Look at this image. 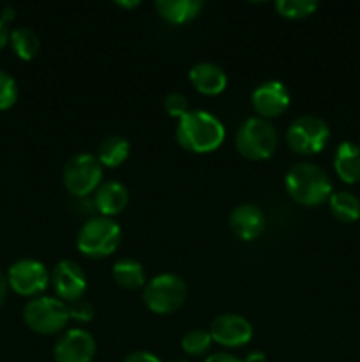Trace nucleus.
I'll list each match as a JSON object with an SVG mask.
<instances>
[{
  "label": "nucleus",
  "mask_w": 360,
  "mask_h": 362,
  "mask_svg": "<svg viewBox=\"0 0 360 362\" xmlns=\"http://www.w3.org/2000/svg\"><path fill=\"white\" fill-rule=\"evenodd\" d=\"M62 182L67 193L76 198H85L95 193L102 184V165L97 156L90 152L74 154L64 166Z\"/></svg>",
  "instance_id": "nucleus-7"
},
{
  "label": "nucleus",
  "mask_w": 360,
  "mask_h": 362,
  "mask_svg": "<svg viewBox=\"0 0 360 362\" xmlns=\"http://www.w3.org/2000/svg\"><path fill=\"white\" fill-rule=\"evenodd\" d=\"M187 299V285L180 276L166 272L147 281L143 288V303L152 313L169 315L182 308Z\"/></svg>",
  "instance_id": "nucleus-5"
},
{
  "label": "nucleus",
  "mask_w": 360,
  "mask_h": 362,
  "mask_svg": "<svg viewBox=\"0 0 360 362\" xmlns=\"http://www.w3.org/2000/svg\"><path fill=\"white\" fill-rule=\"evenodd\" d=\"M267 219L254 204H240L229 214V228L240 240H254L265 232Z\"/></svg>",
  "instance_id": "nucleus-14"
},
{
  "label": "nucleus",
  "mask_w": 360,
  "mask_h": 362,
  "mask_svg": "<svg viewBox=\"0 0 360 362\" xmlns=\"http://www.w3.org/2000/svg\"><path fill=\"white\" fill-rule=\"evenodd\" d=\"M122 362H161V359L147 350H138V352L129 354Z\"/></svg>",
  "instance_id": "nucleus-28"
},
{
  "label": "nucleus",
  "mask_w": 360,
  "mask_h": 362,
  "mask_svg": "<svg viewBox=\"0 0 360 362\" xmlns=\"http://www.w3.org/2000/svg\"><path fill=\"white\" fill-rule=\"evenodd\" d=\"M122 240V230L113 218L92 216L76 235V247L88 258H106L115 253Z\"/></svg>",
  "instance_id": "nucleus-3"
},
{
  "label": "nucleus",
  "mask_w": 360,
  "mask_h": 362,
  "mask_svg": "<svg viewBox=\"0 0 360 362\" xmlns=\"http://www.w3.org/2000/svg\"><path fill=\"white\" fill-rule=\"evenodd\" d=\"M332 216L341 223H353L360 218V200L349 191H337L328 198Z\"/></svg>",
  "instance_id": "nucleus-21"
},
{
  "label": "nucleus",
  "mask_w": 360,
  "mask_h": 362,
  "mask_svg": "<svg viewBox=\"0 0 360 362\" xmlns=\"http://www.w3.org/2000/svg\"><path fill=\"white\" fill-rule=\"evenodd\" d=\"M67 310H69V318H74L78 322H90L94 318V308L85 299L74 300L67 306Z\"/></svg>",
  "instance_id": "nucleus-27"
},
{
  "label": "nucleus",
  "mask_w": 360,
  "mask_h": 362,
  "mask_svg": "<svg viewBox=\"0 0 360 362\" xmlns=\"http://www.w3.org/2000/svg\"><path fill=\"white\" fill-rule=\"evenodd\" d=\"M175 136L180 147L186 151L207 154L221 147L226 129L224 124L214 113L205 110H189L182 119H179Z\"/></svg>",
  "instance_id": "nucleus-1"
},
{
  "label": "nucleus",
  "mask_w": 360,
  "mask_h": 362,
  "mask_svg": "<svg viewBox=\"0 0 360 362\" xmlns=\"http://www.w3.org/2000/svg\"><path fill=\"white\" fill-rule=\"evenodd\" d=\"M212 341L226 349H239L247 345L253 338V325L247 318L235 313H222L210 324Z\"/></svg>",
  "instance_id": "nucleus-12"
},
{
  "label": "nucleus",
  "mask_w": 360,
  "mask_h": 362,
  "mask_svg": "<svg viewBox=\"0 0 360 362\" xmlns=\"http://www.w3.org/2000/svg\"><path fill=\"white\" fill-rule=\"evenodd\" d=\"M53 290L64 303L83 299L87 292V274L74 260H60L52 272Z\"/></svg>",
  "instance_id": "nucleus-11"
},
{
  "label": "nucleus",
  "mask_w": 360,
  "mask_h": 362,
  "mask_svg": "<svg viewBox=\"0 0 360 362\" xmlns=\"http://www.w3.org/2000/svg\"><path fill=\"white\" fill-rule=\"evenodd\" d=\"M23 322L37 334H56L69 322V310L59 297H34L25 304Z\"/></svg>",
  "instance_id": "nucleus-6"
},
{
  "label": "nucleus",
  "mask_w": 360,
  "mask_h": 362,
  "mask_svg": "<svg viewBox=\"0 0 360 362\" xmlns=\"http://www.w3.org/2000/svg\"><path fill=\"white\" fill-rule=\"evenodd\" d=\"M14 16H16V9H14V7H11V6L4 7L2 13H0V20H2L6 25H7V21H13Z\"/></svg>",
  "instance_id": "nucleus-30"
},
{
  "label": "nucleus",
  "mask_w": 360,
  "mask_h": 362,
  "mask_svg": "<svg viewBox=\"0 0 360 362\" xmlns=\"http://www.w3.org/2000/svg\"><path fill=\"white\" fill-rule=\"evenodd\" d=\"M320 4L316 0H275L274 7L281 16L288 20H302L311 16Z\"/></svg>",
  "instance_id": "nucleus-23"
},
{
  "label": "nucleus",
  "mask_w": 360,
  "mask_h": 362,
  "mask_svg": "<svg viewBox=\"0 0 360 362\" xmlns=\"http://www.w3.org/2000/svg\"><path fill=\"white\" fill-rule=\"evenodd\" d=\"M172 362H187V361H184V359H176V361H172Z\"/></svg>",
  "instance_id": "nucleus-35"
},
{
  "label": "nucleus",
  "mask_w": 360,
  "mask_h": 362,
  "mask_svg": "<svg viewBox=\"0 0 360 362\" xmlns=\"http://www.w3.org/2000/svg\"><path fill=\"white\" fill-rule=\"evenodd\" d=\"M52 281V274L48 272L42 262L34 258H21L14 262L7 271V285L23 297H35L44 292Z\"/></svg>",
  "instance_id": "nucleus-9"
},
{
  "label": "nucleus",
  "mask_w": 360,
  "mask_h": 362,
  "mask_svg": "<svg viewBox=\"0 0 360 362\" xmlns=\"http://www.w3.org/2000/svg\"><path fill=\"white\" fill-rule=\"evenodd\" d=\"M279 136L274 124L261 117H249L236 131L235 147L242 158L263 161L277 151Z\"/></svg>",
  "instance_id": "nucleus-4"
},
{
  "label": "nucleus",
  "mask_w": 360,
  "mask_h": 362,
  "mask_svg": "<svg viewBox=\"0 0 360 362\" xmlns=\"http://www.w3.org/2000/svg\"><path fill=\"white\" fill-rule=\"evenodd\" d=\"M189 80L200 94L217 95L228 85V76L221 66L214 62H198L189 69Z\"/></svg>",
  "instance_id": "nucleus-15"
},
{
  "label": "nucleus",
  "mask_w": 360,
  "mask_h": 362,
  "mask_svg": "<svg viewBox=\"0 0 360 362\" xmlns=\"http://www.w3.org/2000/svg\"><path fill=\"white\" fill-rule=\"evenodd\" d=\"M9 35H11L9 28H7V25L0 20V49L7 45V41H9Z\"/></svg>",
  "instance_id": "nucleus-31"
},
{
  "label": "nucleus",
  "mask_w": 360,
  "mask_h": 362,
  "mask_svg": "<svg viewBox=\"0 0 360 362\" xmlns=\"http://www.w3.org/2000/svg\"><path fill=\"white\" fill-rule=\"evenodd\" d=\"M330 140V127L321 117H296L286 131V141L293 152L300 156L318 154Z\"/></svg>",
  "instance_id": "nucleus-8"
},
{
  "label": "nucleus",
  "mask_w": 360,
  "mask_h": 362,
  "mask_svg": "<svg viewBox=\"0 0 360 362\" xmlns=\"http://www.w3.org/2000/svg\"><path fill=\"white\" fill-rule=\"evenodd\" d=\"M11 46H13L14 53L20 57L21 60H32L39 52V46H41V41H39V35L35 34L32 28H14L9 35Z\"/></svg>",
  "instance_id": "nucleus-22"
},
{
  "label": "nucleus",
  "mask_w": 360,
  "mask_h": 362,
  "mask_svg": "<svg viewBox=\"0 0 360 362\" xmlns=\"http://www.w3.org/2000/svg\"><path fill=\"white\" fill-rule=\"evenodd\" d=\"M7 288H9V285H7V276H4V272L0 271V304L6 300Z\"/></svg>",
  "instance_id": "nucleus-32"
},
{
  "label": "nucleus",
  "mask_w": 360,
  "mask_h": 362,
  "mask_svg": "<svg viewBox=\"0 0 360 362\" xmlns=\"http://www.w3.org/2000/svg\"><path fill=\"white\" fill-rule=\"evenodd\" d=\"M251 103L261 119L282 115L289 106V90L282 81L268 80L258 85L251 94Z\"/></svg>",
  "instance_id": "nucleus-13"
},
{
  "label": "nucleus",
  "mask_w": 360,
  "mask_h": 362,
  "mask_svg": "<svg viewBox=\"0 0 360 362\" xmlns=\"http://www.w3.org/2000/svg\"><path fill=\"white\" fill-rule=\"evenodd\" d=\"M205 4L201 0H157L155 9L168 23L182 25L200 16Z\"/></svg>",
  "instance_id": "nucleus-17"
},
{
  "label": "nucleus",
  "mask_w": 360,
  "mask_h": 362,
  "mask_svg": "<svg viewBox=\"0 0 360 362\" xmlns=\"http://www.w3.org/2000/svg\"><path fill=\"white\" fill-rule=\"evenodd\" d=\"M162 106H164L166 113L175 117V119H182L189 112V101L180 92H169L164 98V101H162Z\"/></svg>",
  "instance_id": "nucleus-26"
},
{
  "label": "nucleus",
  "mask_w": 360,
  "mask_h": 362,
  "mask_svg": "<svg viewBox=\"0 0 360 362\" xmlns=\"http://www.w3.org/2000/svg\"><path fill=\"white\" fill-rule=\"evenodd\" d=\"M131 144L127 138L124 136H106L104 140L99 144L97 148V159L102 166L108 168H116L122 165L127 158H129Z\"/></svg>",
  "instance_id": "nucleus-20"
},
{
  "label": "nucleus",
  "mask_w": 360,
  "mask_h": 362,
  "mask_svg": "<svg viewBox=\"0 0 360 362\" xmlns=\"http://www.w3.org/2000/svg\"><path fill=\"white\" fill-rule=\"evenodd\" d=\"M205 362H244L242 359H239L236 356H233V354H228V352H217V354H212V356H208Z\"/></svg>",
  "instance_id": "nucleus-29"
},
{
  "label": "nucleus",
  "mask_w": 360,
  "mask_h": 362,
  "mask_svg": "<svg viewBox=\"0 0 360 362\" xmlns=\"http://www.w3.org/2000/svg\"><path fill=\"white\" fill-rule=\"evenodd\" d=\"M129 204V191L119 180H106L97 187L94 197V205L101 216L113 218L120 214Z\"/></svg>",
  "instance_id": "nucleus-16"
},
{
  "label": "nucleus",
  "mask_w": 360,
  "mask_h": 362,
  "mask_svg": "<svg viewBox=\"0 0 360 362\" xmlns=\"http://www.w3.org/2000/svg\"><path fill=\"white\" fill-rule=\"evenodd\" d=\"M244 362H267V357H265V354L260 352V350H254V352H251L249 356L246 357Z\"/></svg>",
  "instance_id": "nucleus-33"
},
{
  "label": "nucleus",
  "mask_w": 360,
  "mask_h": 362,
  "mask_svg": "<svg viewBox=\"0 0 360 362\" xmlns=\"http://www.w3.org/2000/svg\"><path fill=\"white\" fill-rule=\"evenodd\" d=\"M18 85L16 80L7 71L0 69V110H7L16 103Z\"/></svg>",
  "instance_id": "nucleus-25"
},
{
  "label": "nucleus",
  "mask_w": 360,
  "mask_h": 362,
  "mask_svg": "<svg viewBox=\"0 0 360 362\" xmlns=\"http://www.w3.org/2000/svg\"><path fill=\"white\" fill-rule=\"evenodd\" d=\"M116 6L120 7H126V9H131V7H138L140 6V0H133V2H126V0H119Z\"/></svg>",
  "instance_id": "nucleus-34"
},
{
  "label": "nucleus",
  "mask_w": 360,
  "mask_h": 362,
  "mask_svg": "<svg viewBox=\"0 0 360 362\" xmlns=\"http://www.w3.org/2000/svg\"><path fill=\"white\" fill-rule=\"evenodd\" d=\"M334 168L339 179L346 184H355L360 180V147L353 141L339 144L334 156Z\"/></svg>",
  "instance_id": "nucleus-18"
},
{
  "label": "nucleus",
  "mask_w": 360,
  "mask_h": 362,
  "mask_svg": "<svg viewBox=\"0 0 360 362\" xmlns=\"http://www.w3.org/2000/svg\"><path fill=\"white\" fill-rule=\"evenodd\" d=\"M286 193L293 202L306 207H316L332 194V180L316 163L302 161L288 170L284 179Z\"/></svg>",
  "instance_id": "nucleus-2"
},
{
  "label": "nucleus",
  "mask_w": 360,
  "mask_h": 362,
  "mask_svg": "<svg viewBox=\"0 0 360 362\" xmlns=\"http://www.w3.org/2000/svg\"><path fill=\"white\" fill-rule=\"evenodd\" d=\"M113 279L120 288L138 290L145 288L147 285V276H145L143 265L133 258H120L113 264Z\"/></svg>",
  "instance_id": "nucleus-19"
},
{
  "label": "nucleus",
  "mask_w": 360,
  "mask_h": 362,
  "mask_svg": "<svg viewBox=\"0 0 360 362\" xmlns=\"http://www.w3.org/2000/svg\"><path fill=\"white\" fill-rule=\"evenodd\" d=\"M97 352L94 336L85 329H69L53 346L55 362H92Z\"/></svg>",
  "instance_id": "nucleus-10"
},
{
  "label": "nucleus",
  "mask_w": 360,
  "mask_h": 362,
  "mask_svg": "<svg viewBox=\"0 0 360 362\" xmlns=\"http://www.w3.org/2000/svg\"><path fill=\"white\" fill-rule=\"evenodd\" d=\"M180 346L187 356H205L212 346V336L205 329H193V331L186 332V336L180 341Z\"/></svg>",
  "instance_id": "nucleus-24"
}]
</instances>
